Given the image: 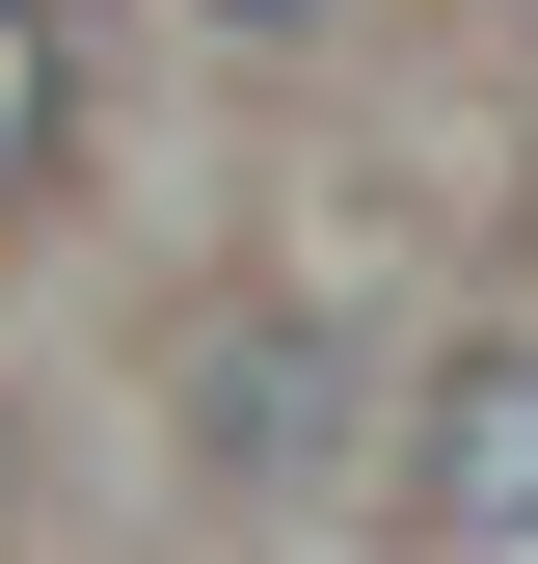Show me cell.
<instances>
[{
    "label": "cell",
    "instance_id": "6da1fadb",
    "mask_svg": "<svg viewBox=\"0 0 538 564\" xmlns=\"http://www.w3.org/2000/svg\"><path fill=\"white\" fill-rule=\"evenodd\" d=\"M404 484H431V538H538V349H458L404 403Z\"/></svg>",
    "mask_w": 538,
    "mask_h": 564
},
{
    "label": "cell",
    "instance_id": "7a4b0ae2",
    "mask_svg": "<svg viewBox=\"0 0 538 564\" xmlns=\"http://www.w3.org/2000/svg\"><path fill=\"white\" fill-rule=\"evenodd\" d=\"M323 403H351V349H323V323H243L216 377H189V457H216V484H297Z\"/></svg>",
    "mask_w": 538,
    "mask_h": 564
},
{
    "label": "cell",
    "instance_id": "3957f363",
    "mask_svg": "<svg viewBox=\"0 0 538 564\" xmlns=\"http://www.w3.org/2000/svg\"><path fill=\"white\" fill-rule=\"evenodd\" d=\"M54 108H82V28H54V0H0V188L54 162Z\"/></svg>",
    "mask_w": 538,
    "mask_h": 564
},
{
    "label": "cell",
    "instance_id": "277c9868",
    "mask_svg": "<svg viewBox=\"0 0 538 564\" xmlns=\"http://www.w3.org/2000/svg\"><path fill=\"white\" fill-rule=\"evenodd\" d=\"M216 28H323V0H216Z\"/></svg>",
    "mask_w": 538,
    "mask_h": 564
}]
</instances>
